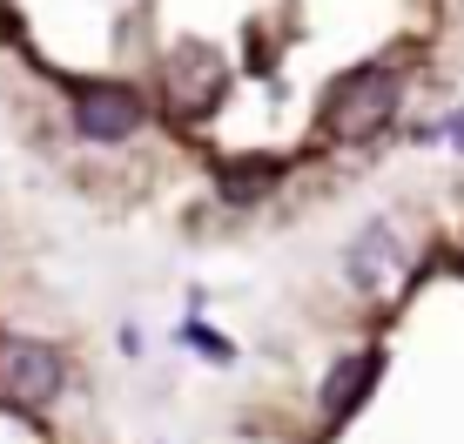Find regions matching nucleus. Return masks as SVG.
<instances>
[{
	"label": "nucleus",
	"mask_w": 464,
	"mask_h": 444,
	"mask_svg": "<svg viewBox=\"0 0 464 444\" xmlns=\"http://www.w3.org/2000/svg\"><path fill=\"white\" fill-rule=\"evenodd\" d=\"M397 94H404V88H397L391 68H377V61H371V68H350L343 82L324 94V129L337 141H371L383 121L397 115Z\"/></svg>",
	"instance_id": "obj_1"
},
{
	"label": "nucleus",
	"mask_w": 464,
	"mask_h": 444,
	"mask_svg": "<svg viewBox=\"0 0 464 444\" xmlns=\"http://www.w3.org/2000/svg\"><path fill=\"white\" fill-rule=\"evenodd\" d=\"M54 391H61V357L47 343H27V337L0 343V404L41 410V404H54Z\"/></svg>",
	"instance_id": "obj_2"
},
{
	"label": "nucleus",
	"mask_w": 464,
	"mask_h": 444,
	"mask_svg": "<svg viewBox=\"0 0 464 444\" xmlns=\"http://www.w3.org/2000/svg\"><path fill=\"white\" fill-rule=\"evenodd\" d=\"M141 94L135 88H115V82H94V88H82L74 94V129H82L88 141H128L141 129Z\"/></svg>",
	"instance_id": "obj_3"
},
{
	"label": "nucleus",
	"mask_w": 464,
	"mask_h": 444,
	"mask_svg": "<svg viewBox=\"0 0 464 444\" xmlns=\"http://www.w3.org/2000/svg\"><path fill=\"white\" fill-rule=\"evenodd\" d=\"M377 371H383V357H377V351H357V357H343L337 371L324 377V418H330V424H343L350 410H357L363 398H371Z\"/></svg>",
	"instance_id": "obj_4"
},
{
	"label": "nucleus",
	"mask_w": 464,
	"mask_h": 444,
	"mask_svg": "<svg viewBox=\"0 0 464 444\" xmlns=\"http://www.w3.org/2000/svg\"><path fill=\"white\" fill-rule=\"evenodd\" d=\"M269 182H276V162H229L222 169V196L229 202H256Z\"/></svg>",
	"instance_id": "obj_5"
}]
</instances>
